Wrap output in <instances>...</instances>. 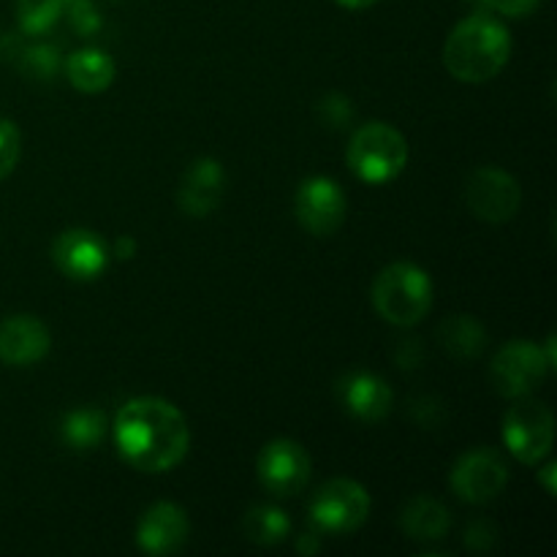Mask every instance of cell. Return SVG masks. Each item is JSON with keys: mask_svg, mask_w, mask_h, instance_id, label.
I'll list each match as a JSON object with an SVG mask.
<instances>
[{"mask_svg": "<svg viewBox=\"0 0 557 557\" xmlns=\"http://www.w3.org/2000/svg\"><path fill=\"white\" fill-rule=\"evenodd\" d=\"M337 397H341L343 408L359 422H381L384 417H389L392 406H395L389 384L368 370L343 375L337 381Z\"/></svg>", "mask_w": 557, "mask_h": 557, "instance_id": "cell-16", "label": "cell"}, {"mask_svg": "<svg viewBox=\"0 0 557 557\" xmlns=\"http://www.w3.org/2000/svg\"><path fill=\"white\" fill-rule=\"evenodd\" d=\"M441 341L457 359H473L484 348V330L473 315H455L441 326Z\"/></svg>", "mask_w": 557, "mask_h": 557, "instance_id": "cell-21", "label": "cell"}, {"mask_svg": "<svg viewBox=\"0 0 557 557\" xmlns=\"http://www.w3.org/2000/svg\"><path fill=\"white\" fill-rule=\"evenodd\" d=\"M511 58L509 27L487 11L466 16L446 36L444 65L457 82L482 85L495 79Z\"/></svg>", "mask_w": 557, "mask_h": 557, "instance_id": "cell-2", "label": "cell"}, {"mask_svg": "<svg viewBox=\"0 0 557 557\" xmlns=\"http://www.w3.org/2000/svg\"><path fill=\"white\" fill-rule=\"evenodd\" d=\"M506 449L525 466H539L553 451L555 417L536 397H517L504 417Z\"/></svg>", "mask_w": 557, "mask_h": 557, "instance_id": "cell-6", "label": "cell"}, {"mask_svg": "<svg viewBox=\"0 0 557 557\" xmlns=\"http://www.w3.org/2000/svg\"><path fill=\"white\" fill-rule=\"evenodd\" d=\"M466 201L482 221L506 223L520 212L522 188L504 169L479 166L466 183Z\"/></svg>", "mask_w": 557, "mask_h": 557, "instance_id": "cell-10", "label": "cell"}, {"mask_svg": "<svg viewBox=\"0 0 557 557\" xmlns=\"http://www.w3.org/2000/svg\"><path fill=\"white\" fill-rule=\"evenodd\" d=\"M373 308L395 326H417L433 308V281L411 261L384 267L373 283Z\"/></svg>", "mask_w": 557, "mask_h": 557, "instance_id": "cell-3", "label": "cell"}, {"mask_svg": "<svg viewBox=\"0 0 557 557\" xmlns=\"http://www.w3.org/2000/svg\"><path fill=\"white\" fill-rule=\"evenodd\" d=\"M52 261L69 281H96L109 264V248L90 228H65L52 243Z\"/></svg>", "mask_w": 557, "mask_h": 557, "instance_id": "cell-12", "label": "cell"}, {"mask_svg": "<svg viewBox=\"0 0 557 557\" xmlns=\"http://www.w3.org/2000/svg\"><path fill=\"white\" fill-rule=\"evenodd\" d=\"M16 58L22 74H27L30 79H52L54 71L60 69V52L52 44H36V47H16V52L11 54V60Z\"/></svg>", "mask_w": 557, "mask_h": 557, "instance_id": "cell-23", "label": "cell"}, {"mask_svg": "<svg viewBox=\"0 0 557 557\" xmlns=\"http://www.w3.org/2000/svg\"><path fill=\"white\" fill-rule=\"evenodd\" d=\"M484 9L490 11H498V14L511 16V20H522V16L533 14L539 9L542 0H479Z\"/></svg>", "mask_w": 557, "mask_h": 557, "instance_id": "cell-27", "label": "cell"}, {"mask_svg": "<svg viewBox=\"0 0 557 557\" xmlns=\"http://www.w3.org/2000/svg\"><path fill=\"white\" fill-rule=\"evenodd\" d=\"M20 128H16L11 120L0 117V180H5L16 169V163H20Z\"/></svg>", "mask_w": 557, "mask_h": 557, "instance_id": "cell-24", "label": "cell"}, {"mask_svg": "<svg viewBox=\"0 0 557 557\" xmlns=\"http://www.w3.org/2000/svg\"><path fill=\"white\" fill-rule=\"evenodd\" d=\"M310 457L302 444L292 438H275L259 451L256 460V473L267 493L275 498H292V495L302 493L310 482Z\"/></svg>", "mask_w": 557, "mask_h": 557, "instance_id": "cell-8", "label": "cell"}, {"mask_svg": "<svg viewBox=\"0 0 557 557\" xmlns=\"http://www.w3.org/2000/svg\"><path fill=\"white\" fill-rule=\"evenodd\" d=\"M490 373H493L495 389L509 400H517V397L533 395L555 370L549 368L542 346L528 341H511L498 348Z\"/></svg>", "mask_w": 557, "mask_h": 557, "instance_id": "cell-7", "label": "cell"}, {"mask_svg": "<svg viewBox=\"0 0 557 557\" xmlns=\"http://www.w3.org/2000/svg\"><path fill=\"white\" fill-rule=\"evenodd\" d=\"M190 536V522L183 506L172 500H158L141 515L136 525V547L147 555H172L185 547Z\"/></svg>", "mask_w": 557, "mask_h": 557, "instance_id": "cell-13", "label": "cell"}, {"mask_svg": "<svg viewBox=\"0 0 557 557\" xmlns=\"http://www.w3.org/2000/svg\"><path fill=\"white\" fill-rule=\"evenodd\" d=\"M294 215L313 237H330L346 221V194L330 177H308L294 196Z\"/></svg>", "mask_w": 557, "mask_h": 557, "instance_id": "cell-11", "label": "cell"}, {"mask_svg": "<svg viewBox=\"0 0 557 557\" xmlns=\"http://www.w3.org/2000/svg\"><path fill=\"white\" fill-rule=\"evenodd\" d=\"M114 444L136 471L166 473L185 460L190 430L183 411L163 397H134L114 417Z\"/></svg>", "mask_w": 557, "mask_h": 557, "instance_id": "cell-1", "label": "cell"}, {"mask_svg": "<svg viewBox=\"0 0 557 557\" xmlns=\"http://www.w3.org/2000/svg\"><path fill=\"white\" fill-rule=\"evenodd\" d=\"M509 482V468L498 451L479 446L466 451L451 468V490L466 504H490L498 498Z\"/></svg>", "mask_w": 557, "mask_h": 557, "instance_id": "cell-9", "label": "cell"}, {"mask_svg": "<svg viewBox=\"0 0 557 557\" xmlns=\"http://www.w3.org/2000/svg\"><path fill=\"white\" fill-rule=\"evenodd\" d=\"M319 114L326 125H332V128H346L354 117V107L351 101H348V96L330 92V96L319 103Z\"/></svg>", "mask_w": 557, "mask_h": 557, "instance_id": "cell-26", "label": "cell"}, {"mask_svg": "<svg viewBox=\"0 0 557 557\" xmlns=\"http://www.w3.org/2000/svg\"><path fill=\"white\" fill-rule=\"evenodd\" d=\"M114 60L103 49H79L65 60V76L79 92H103L114 82Z\"/></svg>", "mask_w": 557, "mask_h": 557, "instance_id": "cell-18", "label": "cell"}, {"mask_svg": "<svg viewBox=\"0 0 557 557\" xmlns=\"http://www.w3.org/2000/svg\"><path fill=\"white\" fill-rule=\"evenodd\" d=\"M52 346L47 324L36 315H9L0 321V362L9 368H30L41 362Z\"/></svg>", "mask_w": 557, "mask_h": 557, "instance_id": "cell-14", "label": "cell"}, {"mask_svg": "<svg viewBox=\"0 0 557 557\" xmlns=\"http://www.w3.org/2000/svg\"><path fill=\"white\" fill-rule=\"evenodd\" d=\"M16 22L25 36H44L63 14V0H14Z\"/></svg>", "mask_w": 557, "mask_h": 557, "instance_id": "cell-22", "label": "cell"}, {"mask_svg": "<svg viewBox=\"0 0 557 557\" xmlns=\"http://www.w3.org/2000/svg\"><path fill=\"white\" fill-rule=\"evenodd\" d=\"M335 3H341L343 9H368V5H373L375 0H335Z\"/></svg>", "mask_w": 557, "mask_h": 557, "instance_id": "cell-30", "label": "cell"}, {"mask_svg": "<svg viewBox=\"0 0 557 557\" xmlns=\"http://www.w3.org/2000/svg\"><path fill=\"white\" fill-rule=\"evenodd\" d=\"M449 525V509L428 495H417L408 500L400 515V528L413 542H438L446 536Z\"/></svg>", "mask_w": 557, "mask_h": 557, "instance_id": "cell-17", "label": "cell"}, {"mask_svg": "<svg viewBox=\"0 0 557 557\" xmlns=\"http://www.w3.org/2000/svg\"><path fill=\"white\" fill-rule=\"evenodd\" d=\"M136 253V239L134 237H117L114 239V256L117 259H131Z\"/></svg>", "mask_w": 557, "mask_h": 557, "instance_id": "cell-28", "label": "cell"}, {"mask_svg": "<svg viewBox=\"0 0 557 557\" xmlns=\"http://www.w3.org/2000/svg\"><path fill=\"white\" fill-rule=\"evenodd\" d=\"M408 141L406 136L389 123H368L354 131L348 141L346 161L354 177L370 185H384L400 177L408 166Z\"/></svg>", "mask_w": 557, "mask_h": 557, "instance_id": "cell-4", "label": "cell"}, {"mask_svg": "<svg viewBox=\"0 0 557 557\" xmlns=\"http://www.w3.org/2000/svg\"><path fill=\"white\" fill-rule=\"evenodd\" d=\"M63 11H69L71 25L82 36H92L101 27V16H98L92 0H63Z\"/></svg>", "mask_w": 557, "mask_h": 557, "instance_id": "cell-25", "label": "cell"}, {"mask_svg": "<svg viewBox=\"0 0 557 557\" xmlns=\"http://www.w3.org/2000/svg\"><path fill=\"white\" fill-rule=\"evenodd\" d=\"M245 536L250 542L261 544V547H272V544H281L283 539L292 533V520L286 517V511L277 509V506H253V509L245 515L243 520Z\"/></svg>", "mask_w": 557, "mask_h": 557, "instance_id": "cell-20", "label": "cell"}, {"mask_svg": "<svg viewBox=\"0 0 557 557\" xmlns=\"http://www.w3.org/2000/svg\"><path fill=\"white\" fill-rule=\"evenodd\" d=\"M103 433H107V417L98 408H76L65 413L60 424V435L76 451H90L92 446L101 444Z\"/></svg>", "mask_w": 557, "mask_h": 557, "instance_id": "cell-19", "label": "cell"}, {"mask_svg": "<svg viewBox=\"0 0 557 557\" xmlns=\"http://www.w3.org/2000/svg\"><path fill=\"white\" fill-rule=\"evenodd\" d=\"M370 515V493L354 479H330L310 500V522L326 536H348L364 525Z\"/></svg>", "mask_w": 557, "mask_h": 557, "instance_id": "cell-5", "label": "cell"}, {"mask_svg": "<svg viewBox=\"0 0 557 557\" xmlns=\"http://www.w3.org/2000/svg\"><path fill=\"white\" fill-rule=\"evenodd\" d=\"M226 190V172L218 158H196L180 180V210L190 218H207L218 210Z\"/></svg>", "mask_w": 557, "mask_h": 557, "instance_id": "cell-15", "label": "cell"}, {"mask_svg": "<svg viewBox=\"0 0 557 557\" xmlns=\"http://www.w3.org/2000/svg\"><path fill=\"white\" fill-rule=\"evenodd\" d=\"M555 473H557V466L555 462H547V466L542 468V471H539V479H542V484H544V493L547 495H555Z\"/></svg>", "mask_w": 557, "mask_h": 557, "instance_id": "cell-29", "label": "cell"}]
</instances>
